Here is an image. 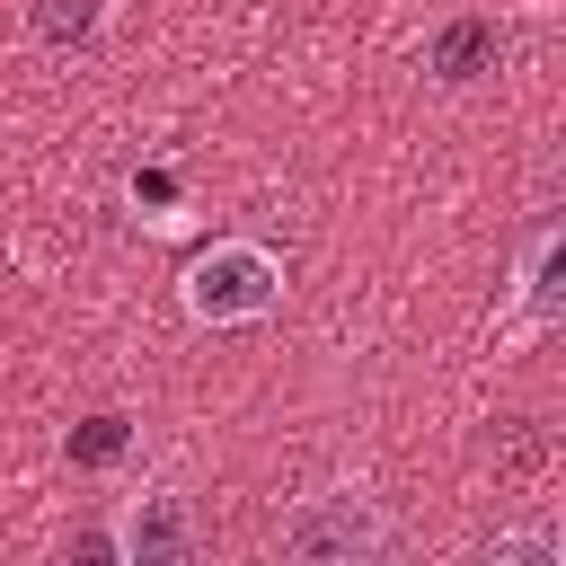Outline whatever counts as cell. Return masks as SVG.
<instances>
[{"instance_id": "7", "label": "cell", "mask_w": 566, "mask_h": 566, "mask_svg": "<svg viewBox=\"0 0 566 566\" xmlns=\"http://www.w3.org/2000/svg\"><path fill=\"white\" fill-rule=\"evenodd\" d=\"M27 27H35V44L71 53V44L97 35V0H27Z\"/></svg>"}, {"instance_id": "5", "label": "cell", "mask_w": 566, "mask_h": 566, "mask_svg": "<svg viewBox=\"0 0 566 566\" xmlns=\"http://www.w3.org/2000/svg\"><path fill=\"white\" fill-rule=\"evenodd\" d=\"M495 53H504L495 18H442V27H433V44H424V71H433L442 88H460V80L495 71Z\"/></svg>"}, {"instance_id": "8", "label": "cell", "mask_w": 566, "mask_h": 566, "mask_svg": "<svg viewBox=\"0 0 566 566\" xmlns=\"http://www.w3.org/2000/svg\"><path fill=\"white\" fill-rule=\"evenodd\" d=\"M495 469H504V478H539V469H548V424L513 416V424H504V442H495Z\"/></svg>"}, {"instance_id": "10", "label": "cell", "mask_w": 566, "mask_h": 566, "mask_svg": "<svg viewBox=\"0 0 566 566\" xmlns=\"http://www.w3.org/2000/svg\"><path fill=\"white\" fill-rule=\"evenodd\" d=\"M133 203H150V212L168 221V203H177V168H133Z\"/></svg>"}, {"instance_id": "2", "label": "cell", "mask_w": 566, "mask_h": 566, "mask_svg": "<svg viewBox=\"0 0 566 566\" xmlns=\"http://www.w3.org/2000/svg\"><path fill=\"white\" fill-rule=\"evenodd\" d=\"M389 513L371 504V495H301L283 522H274V548L292 557V566H371V557H389Z\"/></svg>"}, {"instance_id": "6", "label": "cell", "mask_w": 566, "mask_h": 566, "mask_svg": "<svg viewBox=\"0 0 566 566\" xmlns=\"http://www.w3.org/2000/svg\"><path fill=\"white\" fill-rule=\"evenodd\" d=\"M124 451H133V416L97 407V416H80V424H71V469H115Z\"/></svg>"}, {"instance_id": "4", "label": "cell", "mask_w": 566, "mask_h": 566, "mask_svg": "<svg viewBox=\"0 0 566 566\" xmlns=\"http://www.w3.org/2000/svg\"><path fill=\"white\" fill-rule=\"evenodd\" d=\"M513 318H522V327H557V318H566V230H557V221H531V239H522Z\"/></svg>"}, {"instance_id": "3", "label": "cell", "mask_w": 566, "mask_h": 566, "mask_svg": "<svg viewBox=\"0 0 566 566\" xmlns=\"http://www.w3.org/2000/svg\"><path fill=\"white\" fill-rule=\"evenodd\" d=\"M115 557H124V566H186V557H195V504H186L177 486L133 495L124 522H115Z\"/></svg>"}, {"instance_id": "9", "label": "cell", "mask_w": 566, "mask_h": 566, "mask_svg": "<svg viewBox=\"0 0 566 566\" xmlns=\"http://www.w3.org/2000/svg\"><path fill=\"white\" fill-rule=\"evenodd\" d=\"M486 557H495V566H557L566 548H557V531H495Z\"/></svg>"}, {"instance_id": "1", "label": "cell", "mask_w": 566, "mask_h": 566, "mask_svg": "<svg viewBox=\"0 0 566 566\" xmlns=\"http://www.w3.org/2000/svg\"><path fill=\"white\" fill-rule=\"evenodd\" d=\"M186 318H203V327H248V318H265L274 301H283V256L274 248H256V239H212L195 265H186Z\"/></svg>"}]
</instances>
